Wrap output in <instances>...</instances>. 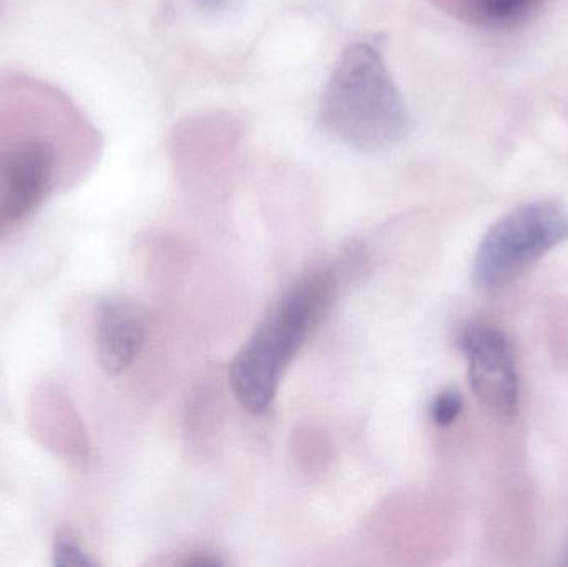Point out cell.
<instances>
[{
    "label": "cell",
    "instance_id": "cell-1",
    "mask_svg": "<svg viewBox=\"0 0 568 567\" xmlns=\"http://www.w3.org/2000/svg\"><path fill=\"white\" fill-rule=\"evenodd\" d=\"M321 120L363 152H384L409 132V115L379 52L354 43L337 60L321 100Z\"/></svg>",
    "mask_w": 568,
    "mask_h": 567
},
{
    "label": "cell",
    "instance_id": "cell-2",
    "mask_svg": "<svg viewBox=\"0 0 568 567\" xmlns=\"http://www.w3.org/2000/svg\"><path fill=\"white\" fill-rule=\"evenodd\" d=\"M331 273L304 280L280 303L235 356L230 383L243 408L263 413L275 398L287 363L333 300Z\"/></svg>",
    "mask_w": 568,
    "mask_h": 567
},
{
    "label": "cell",
    "instance_id": "cell-3",
    "mask_svg": "<svg viewBox=\"0 0 568 567\" xmlns=\"http://www.w3.org/2000/svg\"><path fill=\"white\" fill-rule=\"evenodd\" d=\"M567 240L566 206L549 200L517 206L484 236L474 260V279L480 288H503Z\"/></svg>",
    "mask_w": 568,
    "mask_h": 567
},
{
    "label": "cell",
    "instance_id": "cell-4",
    "mask_svg": "<svg viewBox=\"0 0 568 567\" xmlns=\"http://www.w3.org/2000/svg\"><path fill=\"white\" fill-rule=\"evenodd\" d=\"M463 348L469 362L470 386L477 398L503 415L516 412L519 376L507 336L493 326L474 325L464 333Z\"/></svg>",
    "mask_w": 568,
    "mask_h": 567
},
{
    "label": "cell",
    "instance_id": "cell-5",
    "mask_svg": "<svg viewBox=\"0 0 568 567\" xmlns=\"http://www.w3.org/2000/svg\"><path fill=\"white\" fill-rule=\"evenodd\" d=\"M53 156L39 142L20 143L0 159L2 210L7 219H22L42 199L49 186Z\"/></svg>",
    "mask_w": 568,
    "mask_h": 567
},
{
    "label": "cell",
    "instance_id": "cell-6",
    "mask_svg": "<svg viewBox=\"0 0 568 567\" xmlns=\"http://www.w3.org/2000/svg\"><path fill=\"white\" fill-rule=\"evenodd\" d=\"M99 358L109 375H120L135 362L145 340V322L133 303L109 300L99 312Z\"/></svg>",
    "mask_w": 568,
    "mask_h": 567
},
{
    "label": "cell",
    "instance_id": "cell-7",
    "mask_svg": "<svg viewBox=\"0 0 568 567\" xmlns=\"http://www.w3.org/2000/svg\"><path fill=\"white\" fill-rule=\"evenodd\" d=\"M470 16L484 27L513 29L539 10L542 0H467Z\"/></svg>",
    "mask_w": 568,
    "mask_h": 567
},
{
    "label": "cell",
    "instance_id": "cell-8",
    "mask_svg": "<svg viewBox=\"0 0 568 567\" xmlns=\"http://www.w3.org/2000/svg\"><path fill=\"white\" fill-rule=\"evenodd\" d=\"M463 398L457 392H444L434 399L430 406L433 422L439 426H449L456 422L457 416L463 412Z\"/></svg>",
    "mask_w": 568,
    "mask_h": 567
},
{
    "label": "cell",
    "instance_id": "cell-9",
    "mask_svg": "<svg viewBox=\"0 0 568 567\" xmlns=\"http://www.w3.org/2000/svg\"><path fill=\"white\" fill-rule=\"evenodd\" d=\"M55 566L60 567H90L92 559L77 545L75 539L62 535L55 543Z\"/></svg>",
    "mask_w": 568,
    "mask_h": 567
}]
</instances>
